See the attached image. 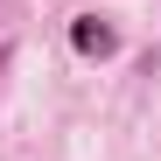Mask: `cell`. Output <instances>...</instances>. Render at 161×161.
I'll return each mask as SVG.
<instances>
[{"instance_id": "6da1fadb", "label": "cell", "mask_w": 161, "mask_h": 161, "mask_svg": "<svg viewBox=\"0 0 161 161\" xmlns=\"http://www.w3.org/2000/svg\"><path fill=\"white\" fill-rule=\"evenodd\" d=\"M70 49L105 63V56H119V28H112L105 14H77V21H70Z\"/></svg>"}]
</instances>
